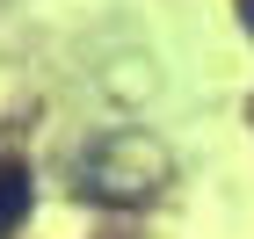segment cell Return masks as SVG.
Segmentation results:
<instances>
[{
  "label": "cell",
  "mask_w": 254,
  "mask_h": 239,
  "mask_svg": "<svg viewBox=\"0 0 254 239\" xmlns=\"http://www.w3.org/2000/svg\"><path fill=\"white\" fill-rule=\"evenodd\" d=\"M175 174V152L138 131V123H117V131H95V138L73 152V196L80 203H102V210H138L153 203Z\"/></svg>",
  "instance_id": "obj_1"
},
{
  "label": "cell",
  "mask_w": 254,
  "mask_h": 239,
  "mask_svg": "<svg viewBox=\"0 0 254 239\" xmlns=\"http://www.w3.org/2000/svg\"><path fill=\"white\" fill-rule=\"evenodd\" d=\"M29 203H37V189H29V167L0 159V239H7L22 218H29Z\"/></svg>",
  "instance_id": "obj_2"
},
{
  "label": "cell",
  "mask_w": 254,
  "mask_h": 239,
  "mask_svg": "<svg viewBox=\"0 0 254 239\" xmlns=\"http://www.w3.org/2000/svg\"><path fill=\"white\" fill-rule=\"evenodd\" d=\"M240 15H247V37H254V0H240Z\"/></svg>",
  "instance_id": "obj_3"
}]
</instances>
